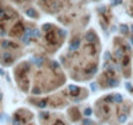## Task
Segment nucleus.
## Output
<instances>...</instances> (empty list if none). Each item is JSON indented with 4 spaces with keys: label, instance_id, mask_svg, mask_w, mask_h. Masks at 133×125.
I'll return each mask as SVG.
<instances>
[{
    "label": "nucleus",
    "instance_id": "obj_16",
    "mask_svg": "<svg viewBox=\"0 0 133 125\" xmlns=\"http://www.w3.org/2000/svg\"><path fill=\"white\" fill-rule=\"evenodd\" d=\"M37 106L41 107V108H46V107H47V102H46V100H42V102H39Z\"/></svg>",
    "mask_w": 133,
    "mask_h": 125
},
{
    "label": "nucleus",
    "instance_id": "obj_1",
    "mask_svg": "<svg viewBox=\"0 0 133 125\" xmlns=\"http://www.w3.org/2000/svg\"><path fill=\"white\" fill-rule=\"evenodd\" d=\"M0 60H2V63L4 65H11L13 63V60H15V57H13V55L11 52L5 51L3 53H0Z\"/></svg>",
    "mask_w": 133,
    "mask_h": 125
},
{
    "label": "nucleus",
    "instance_id": "obj_21",
    "mask_svg": "<svg viewBox=\"0 0 133 125\" xmlns=\"http://www.w3.org/2000/svg\"><path fill=\"white\" fill-rule=\"evenodd\" d=\"M33 37L39 38V37H41V30H34V35H33Z\"/></svg>",
    "mask_w": 133,
    "mask_h": 125
},
{
    "label": "nucleus",
    "instance_id": "obj_3",
    "mask_svg": "<svg viewBox=\"0 0 133 125\" xmlns=\"http://www.w3.org/2000/svg\"><path fill=\"white\" fill-rule=\"evenodd\" d=\"M0 44H2V47H4V48H18V46L16 43L11 42V40H3Z\"/></svg>",
    "mask_w": 133,
    "mask_h": 125
},
{
    "label": "nucleus",
    "instance_id": "obj_6",
    "mask_svg": "<svg viewBox=\"0 0 133 125\" xmlns=\"http://www.w3.org/2000/svg\"><path fill=\"white\" fill-rule=\"evenodd\" d=\"M69 91H71L72 95H77V93L80 91V87H77L75 85H69Z\"/></svg>",
    "mask_w": 133,
    "mask_h": 125
},
{
    "label": "nucleus",
    "instance_id": "obj_5",
    "mask_svg": "<svg viewBox=\"0 0 133 125\" xmlns=\"http://www.w3.org/2000/svg\"><path fill=\"white\" fill-rule=\"evenodd\" d=\"M33 61H34V64H35V65L42 67V65H43V61H44V59H43V57H34V59H33Z\"/></svg>",
    "mask_w": 133,
    "mask_h": 125
},
{
    "label": "nucleus",
    "instance_id": "obj_17",
    "mask_svg": "<svg viewBox=\"0 0 133 125\" xmlns=\"http://www.w3.org/2000/svg\"><path fill=\"white\" fill-rule=\"evenodd\" d=\"M121 3H123V0H111V4H112V7L119 5V4H121Z\"/></svg>",
    "mask_w": 133,
    "mask_h": 125
},
{
    "label": "nucleus",
    "instance_id": "obj_29",
    "mask_svg": "<svg viewBox=\"0 0 133 125\" xmlns=\"http://www.w3.org/2000/svg\"><path fill=\"white\" fill-rule=\"evenodd\" d=\"M0 74H3V71L2 69H0Z\"/></svg>",
    "mask_w": 133,
    "mask_h": 125
},
{
    "label": "nucleus",
    "instance_id": "obj_20",
    "mask_svg": "<svg viewBox=\"0 0 133 125\" xmlns=\"http://www.w3.org/2000/svg\"><path fill=\"white\" fill-rule=\"evenodd\" d=\"M21 124H22V121H21V120H18L17 117H15V119H13V125H21Z\"/></svg>",
    "mask_w": 133,
    "mask_h": 125
},
{
    "label": "nucleus",
    "instance_id": "obj_14",
    "mask_svg": "<svg viewBox=\"0 0 133 125\" xmlns=\"http://www.w3.org/2000/svg\"><path fill=\"white\" fill-rule=\"evenodd\" d=\"M84 115H85V116H88V117H89V116H91V115H93V109H91V108H86V109L84 111Z\"/></svg>",
    "mask_w": 133,
    "mask_h": 125
},
{
    "label": "nucleus",
    "instance_id": "obj_22",
    "mask_svg": "<svg viewBox=\"0 0 133 125\" xmlns=\"http://www.w3.org/2000/svg\"><path fill=\"white\" fill-rule=\"evenodd\" d=\"M125 87H127L129 91H132V89H133V87H132V85H130V82H127V84H125Z\"/></svg>",
    "mask_w": 133,
    "mask_h": 125
},
{
    "label": "nucleus",
    "instance_id": "obj_27",
    "mask_svg": "<svg viewBox=\"0 0 133 125\" xmlns=\"http://www.w3.org/2000/svg\"><path fill=\"white\" fill-rule=\"evenodd\" d=\"M130 43H132V46H133V38H132V39H130Z\"/></svg>",
    "mask_w": 133,
    "mask_h": 125
},
{
    "label": "nucleus",
    "instance_id": "obj_15",
    "mask_svg": "<svg viewBox=\"0 0 133 125\" xmlns=\"http://www.w3.org/2000/svg\"><path fill=\"white\" fill-rule=\"evenodd\" d=\"M48 117H50V115H48V113H46V112H41V113H39V119L46 120V119H48Z\"/></svg>",
    "mask_w": 133,
    "mask_h": 125
},
{
    "label": "nucleus",
    "instance_id": "obj_2",
    "mask_svg": "<svg viewBox=\"0 0 133 125\" xmlns=\"http://www.w3.org/2000/svg\"><path fill=\"white\" fill-rule=\"evenodd\" d=\"M80 46H81V39H80V38H75V39H72V42H71V44H69V52H75V51H77Z\"/></svg>",
    "mask_w": 133,
    "mask_h": 125
},
{
    "label": "nucleus",
    "instance_id": "obj_18",
    "mask_svg": "<svg viewBox=\"0 0 133 125\" xmlns=\"http://www.w3.org/2000/svg\"><path fill=\"white\" fill-rule=\"evenodd\" d=\"M127 117H128V116H127L125 113H123V115L119 117V122H124V121H127Z\"/></svg>",
    "mask_w": 133,
    "mask_h": 125
},
{
    "label": "nucleus",
    "instance_id": "obj_9",
    "mask_svg": "<svg viewBox=\"0 0 133 125\" xmlns=\"http://www.w3.org/2000/svg\"><path fill=\"white\" fill-rule=\"evenodd\" d=\"M114 102L115 103H121L123 102V95L121 94H114Z\"/></svg>",
    "mask_w": 133,
    "mask_h": 125
},
{
    "label": "nucleus",
    "instance_id": "obj_28",
    "mask_svg": "<svg viewBox=\"0 0 133 125\" xmlns=\"http://www.w3.org/2000/svg\"><path fill=\"white\" fill-rule=\"evenodd\" d=\"M41 2H43V3H44V2H48V0H41Z\"/></svg>",
    "mask_w": 133,
    "mask_h": 125
},
{
    "label": "nucleus",
    "instance_id": "obj_4",
    "mask_svg": "<svg viewBox=\"0 0 133 125\" xmlns=\"http://www.w3.org/2000/svg\"><path fill=\"white\" fill-rule=\"evenodd\" d=\"M85 39H86L88 42H91V40L98 42V38H97V35H95L93 31H88V33H86V35H85Z\"/></svg>",
    "mask_w": 133,
    "mask_h": 125
},
{
    "label": "nucleus",
    "instance_id": "obj_23",
    "mask_svg": "<svg viewBox=\"0 0 133 125\" xmlns=\"http://www.w3.org/2000/svg\"><path fill=\"white\" fill-rule=\"evenodd\" d=\"M90 89H91L93 91H95V90H97V86H95V84H91V85H90Z\"/></svg>",
    "mask_w": 133,
    "mask_h": 125
},
{
    "label": "nucleus",
    "instance_id": "obj_13",
    "mask_svg": "<svg viewBox=\"0 0 133 125\" xmlns=\"http://www.w3.org/2000/svg\"><path fill=\"white\" fill-rule=\"evenodd\" d=\"M22 42H24L25 44H29V43H30V37H28L26 34H24V35H22Z\"/></svg>",
    "mask_w": 133,
    "mask_h": 125
},
{
    "label": "nucleus",
    "instance_id": "obj_26",
    "mask_svg": "<svg viewBox=\"0 0 133 125\" xmlns=\"http://www.w3.org/2000/svg\"><path fill=\"white\" fill-rule=\"evenodd\" d=\"M129 29H130V31H132V34H133V25H130V27H129Z\"/></svg>",
    "mask_w": 133,
    "mask_h": 125
},
{
    "label": "nucleus",
    "instance_id": "obj_30",
    "mask_svg": "<svg viewBox=\"0 0 133 125\" xmlns=\"http://www.w3.org/2000/svg\"><path fill=\"white\" fill-rule=\"evenodd\" d=\"M132 93H133V89H132Z\"/></svg>",
    "mask_w": 133,
    "mask_h": 125
},
{
    "label": "nucleus",
    "instance_id": "obj_24",
    "mask_svg": "<svg viewBox=\"0 0 133 125\" xmlns=\"http://www.w3.org/2000/svg\"><path fill=\"white\" fill-rule=\"evenodd\" d=\"M110 59V52H106L104 53V60H108Z\"/></svg>",
    "mask_w": 133,
    "mask_h": 125
},
{
    "label": "nucleus",
    "instance_id": "obj_8",
    "mask_svg": "<svg viewBox=\"0 0 133 125\" xmlns=\"http://www.w3.org/2000/svg\"><path fill=\"white\" fill-rule=\"evenodd\" d=\"M107 84H108V86H114V87H116L119 85L117 80H115V78H108L107 80Z\"/></svg>",
    "mask_w": 133,
    "mask_h": 125
},
{
    "label": "nucleus",
    "instance_id": "obj_7",
    "mask_svg": "<svg viewBox=\"0 0 133 125\" xmlns=\"http://www.w3.org/2000/svg\"><path fill=\"white\" fill-rule=\"evenodd\" d=\"M26 15H28L29 17H31V18H37V17H38V15H37V12H35L34 9H28V11H26Z\"/></svg>",
    "mask_w": 133,
    "mask_h": 125
},
{
    "label": "nucleus",
    "instance_id": "obj_10",
    "mask_svg": "<svg viewBox=\"0 0 133 125\" xmlns=\"http://www.w3.org/2000/svg\"><path fill=\"white\" fill-rule=\"evenodd\" d=\"M120 30H121V33H124V34H127V33H129V26L128 25H125V24H123V25H120Z\"/></svg>",
    "mask_w": 133,
    "mask_h": 125
},
{
    "label": "nucleus",
    "instance_id": "obj_12",
    "mask_svg": "<svg viewBox=\"0 0 133 125\" xmlns=\"http://www.w3.org/2000/svg\"><path fill=\"white\" fill-rule=\"evenodd\" d=\"M50 68L51 69H59L60 68V64H59V63H56V61H51L50 63Z\"/></svg>",
    "mask_w": 133,
    "mask_h": 125
},
{
    "label": "nucleus",
    "instance_id": "obj_19",
    "mask_svg": "<svg viewBox=\"0 0 133 125\" xmlns=\"http://www.w3.org/2000/svg\"><path fill=\"white\" fill-rule=\"evenodd\" d=\"M41 93H42V91H41L39 87H34V89H33V94H34V95H39Z\"/></svg>",
    "mask_w": 133,
    "mask_h": 125
},
{
    "label": "nucleus",
    "instance_id": "obj_25",
    "mask_svg": "<svg viewBox=\"0 0 133 125\" xmlns=\"http://www.w3.org/2000/svg\"><path fill=\"white\" fill-rule=\"evenodd\" d=\"M82 122H84L85 125H89V124H91V121H90V120H84Z\"/></svg>",
    "mask_w": 133,
    "mask_h": 125
},
{
    "label": "nucleus",
    "instance_id": "obj_11",
    "mask_svg": "<svg viewBox=\"0 0 133 125\" xmlns=\"http://www.w3.org/2000/svg\"><path fill=\"white\" fill-rule=\"evenodd\" d=\"M115 56H116L117 59H123V56H124V53H123V48H117V50L115 51Z\"/></svg>",
    "mask_w": 133,
    "mask_h": 125
}]
</instances>
